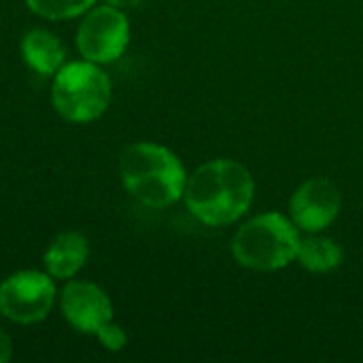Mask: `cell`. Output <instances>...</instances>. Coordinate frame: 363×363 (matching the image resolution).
I'll return each mask as SVG.
<instances>
[{
    "mask_svg": "<svg viewBox=\"0 0 363 363\" xmlns=\"http://www.w3.org/2000/svg\"><path fill=\"white\" fill-rule=\"evenodd\" d=\"M89 259V240L85 234L68 230L60 232L43 253V268L55 281L74 279Z\"/></svg>",
    "mask_w": 363,
    "mask_h": 363,
    "instance_id": "9c48e42d",
    "label": "cell"
},
{
    "mask_svg": "<svg viewBox=\"0 0 363 363\" xmlns=\"http://www.w3.org/2000/svg\"><path fill=\"white\" fill-rule=\"evenodd\" d=\"M19 53L23 64L45 79H51L68 62L66 47L60 40V36L45 28L28 30L19 43Z\"/></svg>",
    "mask_w": 363,
    "mask_h": 363,
    "instance_id": "30bf717a",
    "label": "cell"
},
{
    "mask_svg": "<svg viewBox=\"0 0 363 363\" xmlns=\"http://www.w3.org/2000/svg\"><path fill=\"white\" fill-rule=\"evenodd\" d=\"M255 183L249 168L236 160H213L187 174L183 200L202 223L219 228L238 221L251 206Z\"/></svg>",
    "mask_w": 363,
    "mask_h": 363,
    "instance_id": "6da1fadb",
    "label": "cell"
},
{
    "mask_svg": "<svg viewBox=\"0 0 363 363\" xmlns=\"http://www.w3.org/2000/svg\"><path fill=\"white\" fill-rule=\"evenodd\" d=\"M113 98V85L104 68L89 60L66 62L51 77V104L70 123L100 119Z\"/></svg>",
    "mask_w": 363,
    "mask_h": 363,
    "instance_id": "277c9868",
    "label": "cell"
},
{
    "mask_svg": "<svg viewBox=\"0 0 363 363\" xmlns=\"http://www.w3.org/2000/svg\"><path fill=\"white\" fill-rule=\"evenodd\" d=\"M132 28L125 11L113 4H94L77 28V49L83 60L100 66L117 62L130 45Z\"/></svg>",
    "mask_w": 363,
    "mask_h": 363,
    "instance_id": "8992f818",
    "label": "cell"
},
{
    "mask_svg": "<svg viewBox=\"0 0 363 363\" xmlns=\"http://www.w3.org/2000/svg\"><path fill=\"white\" fill-rule=\"evenodd\" d=\"M342 208L340 189L323 177L302 183L289 200V219L298 230L319 234L332 225Z\"/></svg>",
    "mask_w": 363,
    "mask_h": 363,
    "instance_id": "ba28073f",
    "label": "cell"
},
{
    "mask_svg": "<svg viewBox=\"0 0 363 363\" xmlns=\"http://www.w3.org/2000/svg\"><path fill=\"white\" fill-rule=\"evenodd\" d=\"M57 306L66 323L85 336H96L102 325L113 321V302L108 294L91 281H66L57 294Z\"/></svg>",
    "mask_w": 363,
    "mask_h": 363,
    "instance_id": "52a82bcc",
    "label": "cell"
},
{
    "mask_svg": "<svg viewBox=\"0 0 363 363\" xmlns=\"http://www.w3.org/2000/svg\"><path fill=\"white\" fill-rule=\"evenodd\" d=\"M296 262H300V266L308 272H332L342 262V249L336 240L313 234L300 240Z\"/></svg>",
    "mask_w": 363,
    "mask_h": 363,
    "instance_id": "8fae6325",
    "label": "cell"
},
{
    "mask_svg": "<svg viewBox=\"0 0 363 363\" xmlns=\"http://www.w3.org/2000/svg\"><path fill=\"white\" fill-rule=\"evenodd\" d=\"M125 191L149 208H166L183 198L187 172L181 160L157 143H134L119 157Z\"/></svg>",
    "mask_w": 363,
    "mask_h": 363,
    "instance_id": "7a4b0ae2",
    "label": "cell"
},
{
    "mask_svg": "<svg viewBox=\"0 0 363 363\" xmlns=\"http://www.w3.org/2000/svg\"><path fill=\"white\" fill-rule=\"evenodd\" d=\"M300 232L281 213H264L238 228L232 238L234 259L257 272H274L296 262Z\"/></svg>",
    "mask_w": 363,
    "mask_h": 363,
    "instance_id": "3957f363",
    "label": "cell"
},
{
    "mask_svg": "<svg viewBox=\"0 0 363 363\" xmlns=\"http://www.w3.org/2000/svg\"><path fill=\"white\" fill-rule=\"evenodd\" d=\"M96 338H98V342H100L106 351H113V353L123 351V347H125V342H128L125 330H123L119 323H115V321H108L106 325H102V328L96 332Z\"/></svg>",
    "mask_w": 363,
    "mask_h": 363,
    "instance_id": "4fadbf2b",
    "label": "cell"
},
{
    "mask_svg": "<svg viewBox=\"0 0 363 363\" xmlns=\"http://www.w3.org/2000/svg\"><path fill=\"white\" fill-rule=\"evenodd\" d=\"M13 357V340L11 336L0 328V363H6Z\"/></svg>",
    "mask_w": 363,
    "mask_h": 363,
    "instance_id": "5bb4252c",
    "label": "cell"
},
{
    "mask_svg": "<svg viewBox=\"0 0 363 363\" xmlns=\"http://www.w3.org/2000/svg\"><path fill=\"white\" fill-rule=\"evenodd\" d=\"M98 0H26V6L49 21L77 19L85 15Z\"/></svg>",
    "mask_w": 363,
    "mask_h": 363,
    "instance_id": "7c38bea8",
    "label": "cell"
},
{
    "mask_svg": "<svg viewBox=\"0 0 363 363\" xmlns=\"http://www.w3.org/2000/svg\"><path fill=\"white\" fill-rule=\"evenodd\" d=\"M55 304L57 287L47 270H17L0 283V315L11 323H40Z\"/></svg>",
    "mask_w": 363,
    "mask_h": 363,
    "instance_id": "5b68a950",
    "label": "cell"
},
{
    "mask_svg": "<svg viewBox=\"0 0 363 363\" xmlns=\"http://www.w3.org/2000/svg\"><path fill=\"white\" fill-rule=\"evenodd\" d=\"M104 2L106 4H113V6H117L121 11H128V9H134V6L140 4V0H104Z\"/></svg>",
    "mask_w": 363,
    "mask_h": 363,
    "instance_id": "9a60e30c",
    "label": "cell"
}]
</instances>
